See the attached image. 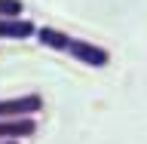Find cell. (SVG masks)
<instances>
[{"mask_svg": "<svg viewBox=\"0 0 147 144\" xmlns=\"http://www.w3.org/2000/svg\"><path fill=\"white\" fill-rule=\"evenodd\" d=\"M0 144H22V141H18V138H3Z\"/></svg>", "mask_w": 147, "mask_h": 144, "instance_id": "cell-6", "label": "cell"}, {"mask_svg": "<svg viewBox=\"0 0 147 144\" xmlns=\"http://www.w3.org/2000/svg\"><path fill=\"white\" fill-rule=\"evenodd\" d=\"M40 110H43V98H40L37 92L0 101V120H22V117H34Z\"/></svg>", "mask_w": 147, "mask_h": 144, "instance_id": "cell-2", "label": "cell"}, {"mask_svg": "<svg viewBox=\"0 0 147 144\" xmlns=\"http://www.w3.org/2000/svg\"><path fill=\"white\" fill-rule=\"evenodd\" d=\"M40 28L28 18H0V40H28L37 37Z\"/></svg>", "mask_w": 147, "mask_h": 144, "instance_id": "cell-3", "label": "cell"}, {"mask_svg": "<svg viewBox=\"0 0 147 144\" xmlns=\"http://www.w3.org/2000/svg\"><path fill=\"white\" fill-rule=\"evenodd\" d=\"M22 0H0V18H22Z\"/></svg>", "mask_w": 147, "mask_h": 144, "instance_id": "cell-5", "label": "cell"}, {"mask_svg": "<svg viewBox=\"0 0 147 144\" xmlns=\"http://www.w3.org/2000/svg\"><path fill=\"white\" fill-rule=\"evenodd\" d=\"M37 40L46 46V49H55V52H67L71 58H77L80 64H89V68H104L110 62V52L104 46L92 43V40H80V37H71L58 31V28H40L37 31Z\"/></svg>", "mask_w": 147, "mask_h": 144, "instance_id": "cell-1", "label": "cell"}, {"mask_svg": "<svg viewBox=\"0 0 147 144\" xmlns=\"http://www.w3.org/2000/svg\"><path fill=\"white\" fill-rule=\"evenodd\" d=\"M37 132L34 117H22V120H0V141L3 138H31Z\"/></svg>", "mask_w": 147, "mask_h": 144, "instance_id": "cell-4", "label": "cell"}]
</instances>
